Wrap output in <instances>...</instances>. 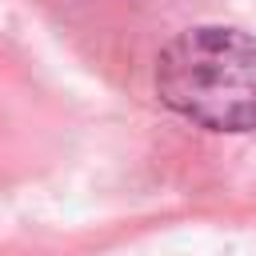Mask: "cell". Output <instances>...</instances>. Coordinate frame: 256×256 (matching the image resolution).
<instances>
[{"mask_svg":"<svg viewBox=\"0 0 256 256\" xmlns=\"http://www.w3.org/2000/svg\"><path fill=\"white\" fill-rule=\"evenodd\" d=\"M156 92L176 116L208 132L256 128V40L224 24L180 32L160 52Z\"/></svg>","mask_w":256,"mask_h":256,"instance_id":"obj_1","label":"cell"}]
</instances>
